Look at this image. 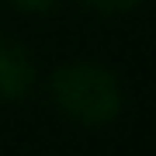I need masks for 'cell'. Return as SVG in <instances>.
Segmentation results:
<instances>
[{
  "label": "cell",
  "instance_id": "cell-1",
  "mask_svg": "<svg viewBox=\"0 0 156 156\" xmlns=\"http://www.w3.org/2000/svg\"><path fill=\"white\" fill-rule=\"evenodd\" d=\"M49 94H52V104L69 122L87 125V128L111 125L125 104L122 80L115 76V69H108L104 62H94V59L62 62L49 80Z\"/></svg>",
  "mask_w": 156,
  "mask_h": 156
},
{
  "label": "cell",
  "instance_id": "cell-2",
  "mask_svg": "<svg viewBox=\"0 0 156 156\" xmlns=\"http://www.w3.org/2000/svg\"><path fill=\"white\" fill-rule=\"evenodd\" d=\"M35 59L21 42L0 38V104L24 101L35 87Z\"/></svg>",
  "mask_w": 156,
  "mask_h": 156
},
{
  "label": "cell",
  "instance_id": "cell-3",
  "mask_svg": "<svg viewBox=\"0 0 156 156\" xmlns=\"http://www.w3.org/2000/svg\"><path fill=\"white\" fill-rule=\"evenodd\" d=\"M83 4L97 14H125V11H135L142 0H83Z\"/></svg>",
  "mask_w": 156,
  "mask_h": 156
},
{
  "label": "cell",
  "instance_id": "cell-4",
  "mask_svg": "<svg viewBox=\"0 0 156 156\" xmlns=\"http://www.w3.org/2000/svg\"><path fill=\"white\" fill-rule=\"evenodd\" d=\"M11 4L17 7V11H31V14H38V11H49V7H56L59 0H11Z\"/></svg>",
  "mask_w": 156,
  "mask_h": 156
}]
</instances>
